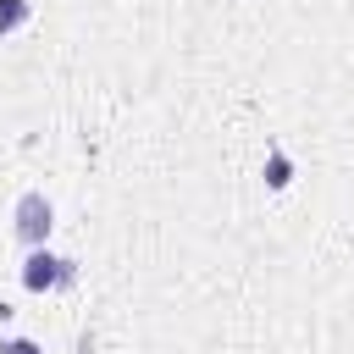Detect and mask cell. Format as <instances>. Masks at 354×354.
<instances>
[{
	"instance_id": "cell-1",
	"label": "cell",
	"mask_w": 354,
	"mask_h": 354,
	"mask_svg": "<svg viewBox=\"0 0 354 354\" xmlns=\"http://www.w3.org/2000/svg\"><path fill=\"white\" fill-rule=\"evenodd\" d=\"M11 227H17V238H22L28 249H39V243H50V227H55V205H50L39 188H28V194L17 199V210H11Z\"/></svg>"
},
{
	"instance_id": "cell-2",
	"label": "cell",
	"mask_w": 354,
	"mask_h": 354,
	"mask_svg": "<svg viewBox=\"0 0 354 354\" xmlns=\"http://www.w3.org/2000/svg\"><path fill=\"white\" fill-rule=\"evenodd\" d=\"M72 277H77V266H72V260H61V254H50L44 243H39V249H28V260H22V288H28V293L72 288Z\"/></svg>"
},
{
	"instance_id": "cell-3",
	"label": "cell",
	"mask_w": 354,
	"mask_h": 354,
	"mask_svg": "<svg viewBox=\"0 0 354 354\" xmlns=\"http://www.w3.org/2000/svg\"><path fill=\"white\" fill-rule=\"evenodd\" d=\"M28 22V0H0V33H17Z\"/></svg>"
},
{
	"instance_id": "cell-4",
	"label": "cell",
	"mask_w": 354,
	"mask_h": 354,
	"mask_svg": "<svg viewBox=\"0 0 354 354\" xmlns=\"http://www.w3.org/2000/svg\"><path fill=\"white\" fill-rule=\"evenodd\" d=\"M288 171H293V166H288V155L277 149V155H271V166H266V183H271V188H288Z\"/></svg>"
},
{
	"instance_id": "cell-5",
	"label": "cell",
	"mask_w": 354,
	"mask_h": 354,
	"mask_svg": "<svg viewBox=\"0 0 354 354\" xmlns=\"http://www.w3.org/2000/svg\"><path fill=\"white\" fill-rule=\"evenodd\" d=\"M0 354H44V348H39L33 337H6V343H0Z\"/></svg>"
}]
</instances>
